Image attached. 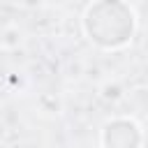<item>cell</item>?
Listing matches in <instances>:
<instances>
[{"mask_svg":"<svg viewBox=\"0 0 148 148\" xmlns=\"http://www.w3.org/2000/svg\"><path fill=\"white\" fill-rule=\"evenodd\" d=\"M23 9H28V12H35V9H42L44 5H46V0H16Z\"/></svg>","mask_w":148,"mask_h":148,"instance_id":"cell-5","label":"cell"},{"mask_svg":"<svg viewBox=\"0 0 148 148\" xmlns=\"http://www.w3.org/2000/svg\"><path fill=\"white\" fill-rule=\"evenodd\" d=\"M97 95L109 104H118L120 99H125V86H123L120 79H106V81L99 83Z\"/></svg>","mask_w":148,"mask_h":148,"instance_id":"cell-3","label":"cell"},{"mask_svg":"<svg viewBox=\"0 0 148 148\" xmlns=\"http://www.w3.org/2000/svg\"><path fill=\"white\" fill-rule=\"evenodd\" d=\"M79 23L83 37L104 53L125 51L139 32V14L130 0H90Z\"/></svg>","mask_w":148,"mask_h":148,"instance_id":"cell-1","label":"cell"},{"mask_svg":"<svg viewBox=\"0 0 148 148\" xmlns=\"http://www.w3.org/2000/svg\"><path fill=\"white\" fill-rule=\"evenodd\" d=\"M97 143H99V148H143L146 130L134 116L113 113L102 123Z\"/></svg>","mask_w":148,"mask_h":148,"instance_id":"cell-2","label":"cell"},{"mask_svg":"<svg viewBox=\"0 0 148 148\" xmlns=\"http://www.w3.org/2000/svg\"><path fill=\"white\" fill-rule=\"evenodd\" d=\"M21 42H23V32H21L18 25L9 23V25L2 28V32H0V46L2 49H18Z\"/></svg>","mask_w":148,"mask_h":148,"instance_id":"cell-4","label":"cell"}]
</instances>
